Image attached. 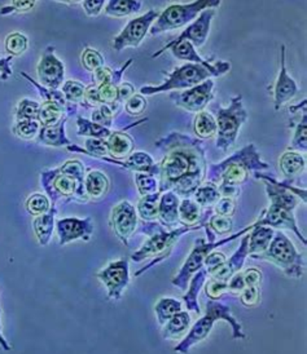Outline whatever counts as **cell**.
<instances>
[{"instance_id": "6da1fadb", "label": "cell", "mask_w": 307, "mask_h": 354, "mask_svg": "<svg viewBox=\"0 0 307 354\" xmlns=\"http://www.w3.org/2000/svg\"><path fill=\"white\" fill-rule=\"evenodd\" d=\"M164 151L159 165V193L174 192L178 197L189 198L205 180L207 157L201 140L180 132H171L155 144Z\"/></svg>"}, {"instance_id": "7a4b0ae2", "label": "cell", "mask_w": 307, "mask_h": 354, "mask_svg": "<svg viewBox=\"0 0 307 354\" xmlns=\"http://www.w3.org/2000/svg\"><path fill=\"white\" fill-rule=\"evenodd\" d=\"M256 178L263 180L266 185V193L270 199V207L265 209L257 221V225L283 229L287 227L296 233L304 245L306 238L299 232L295 218V209L302 201L306 203V190L293 187L292 181H278L275 177L263 175L261 172L253 174Z\"/></svg>"}, {"instance_id": "3957f363", "label": "cell", "mask_w": 307, "mask_h": 354, "mask_svg": "<svg viewBox=\"0 0 307 354\" xmlns=\"http://www.w3.org/2000/svg\"><path fill=\"white\" fill-rule=\"evenodd\" d=\"M213 212H214L213 208L208 207V208H205L204 214L200 216L198 224H195L192 227H184L183 225L182 227H175V229H171V230H168V229L166 230L161 224L155 223V221H143L139 232L143 234L149 236V239L140 250H138L134 255L131 256V259L135 263H140V261H143L148 257H152V256H156V259H153L152 263L148 266H144V268L138 270L135 273V277L141 276L146 270H148L152 266L159 264V261H162V260L168 257L171 254L173 246L177 243V241L183 234H187V233H191L193 230H198V229L205 227L208 224L209 218L213 215Z\"/></svg>"}, {"instance_id": "277c9868", "label": "cell", "mask_w": 307, "mask_h": 354, "mask_svg": "<svg viewBox=\"0 0 307 354\" xmlns=\"http://www.w3.org/2000/svg\"><path fill=\"white\" fill-rule=\"evenodd\" d=\"M85 166L80 160H68L61 167L46 169L40 175L42 187L47 197L56 206L59 201H77L86 203L89 199L85 190Z\"/></svg>"}, {"instance_id": "5b68a950", "label": "cell", "mask_w": 307, "mask_h": 354, "mask_svg": "<svg viewBox=\"0 0 307 354\" xmlns=\"http://www.w3.org/2000/svg\"><path fill=\"white\" fill-rule=\"evenodd\" d=\"M268 168L270 165L261 159L256 145L249 144L218 165H210L207 176L209 183L216 185L240 187L248 181L252 172H261Z\"/></svg>"}, {"instance_id": "8992f818", "label": "cell", "mask_w": 307, "mask_h": 354, "mask_svg": "<svg viewBox=\"0 0 307 354\" xmlns=\"http://www.w3.org/2000/svg\"><path fill=\"white\" fill-rule=\"evenodd\" d=\"M231 69V64L226 61H217L214 64L201 65L187 62L186 65H182L175 68L174 71H161L166 80L159 86H144L140 88V95L143 96H153L157 93H164L168 91H184V89L196 87L202 82L211 78H219L225 74H227Z\"/></svg>"}, {"instance_id": "52a82bcc", "label": "cell", "mask_w": 307, "mask_h": 354, "mask_svg": "<svg viewBox=\"0 0 307 354\" xmlns=\"http://www.w3.org/2000/svg\"><path fill=\"white\" fill-rule=\"evenodd\" d=\"M217 321H226L228 325L232 327V337L234 339H245L247 336L241 330V325L235 319V317L231 313V309L227 305L219 303L218 300H209L207 304V315L200 318L187 335L183 337V340L175 346V352L182 354H188L189 349L193 345L202 342L208 337L211 328Z\"/></svg>"}, {"instance_id": "ba28073f", "label": "cell", "mask_w": 307, "mask_h": 354, "mask_svg": "<svg viewBox=\"0 0 307 354\" xmlns=\"http://www.w3.org/2000/svg\"><path fill=\"white\" fill-rule=\"evenodd\" d=\"M222 0H195L188 4H171L155 21L149 29L150 35H159L162 32L174 31L187 26V24L196 20L198 15L205 10H216Z\"/></svg>"}, {"instance_id": "9c48e42d", "label": "cell", "mask_w": 307, "mask_h": 354, "mask_svg": "<svg viewBox=\"0 0 307 354\" xmlns=\"http://www.w3.org/2000/svg\"><path fill=\"white\" fill-rule=\"evenodd\" d=\"M250 257L258 260H267L279 266L287 276L293 278H301L304 274V257L283 232H277L274 234V238L265 252Z\"/></svg>"}, {"instance_id": "30bf717a", "label": "cell", "mask_w": 307, "mask_h": 354, "mask_svg": "<svg viewBox=\"0 0 307 354\" xmlns=\"http://www.w3.org/2000/svg\"><path fill=\"white\" fill-rule=\"evenodd\" d=\"M248 119V113L243 105V96L231 99L228 108L218 106L217 111V148L228 151L238 140V132Z\"/></svg>"}, {"instance_id": "8fae6325", "label": "cell", "mask_w": 307, "mask_h": 354, "mask_svg": "<svg viewBox=\"0 0 307 354\" xmlns=\"http://www.w3.org/2000/svg\"><path fill=\"white\" fill-rule=\"evenodd\" d=\"M257 227V223L244 227L243 230H240L236 234L225 238V239H222L219 242H216V241L214 242H205L202 238H198L196 243H195L193 250H192V252H191V255L186 260L184 266H182V269L179 270L178 276L173 279V285L180 288L182 291H186L191 278L198 270H200L204 266V261L208 257L209 254H211L216 248L223 246V245H226L228 242H232V241L238 239V236H245L249 230H252L253 227Z\"/></svg>"}, {"instance_id": "7c38bea8", "label": "cell", "mask_w": 307, "mask_h": 354, "mask_svg": "<svg viewBox=\"0 0 307 354\" xmlns=\"http://www.w3.org/2000/svg\"><path fill=\"white\" fill-rule=\"evenodd\" d=\"M159 10H149L146 15L130 21L125 29L113 40V50L121 52L128 47H139L140 43L144 40L149 29L152 28L155 21L159 19Z\"/></svg>"}, {"instance_id": "4fadbf2b", "label": "cell", "mask_w": 307, "mask_h": 354, "mask_svg": "<svg viewBox=\"0 0 307 354\" xmlns=\"http://www.w3.org/2000/svg\"><path fill=\"white\" fill-rule=\"evenodd\" d=\"M213 88L214 79H208L196 87L170 93V100H173L178 108L198 114L200 111H204V109L208 106L209 102L214 97Z\"/></svg>"}, {"instance_id": "5bb4252c", "label": "cell", "mask_w": 307, "mask_h": 354, "mask_svg": "<svg viewBox=\"0 0 307 354\" xmlns=\"http://www.w3.org/2000/svg\"><path fill=\"white\" fill-rule=\"evenodd\" d=\"M214 16H216V10H202L198 15L196 21L192 22L187 29H184V31L179 35L177 39L171 40L166 46H164L161 50L155 52L152 55V59H159L161 55L168 52L173 46H175L177 43L182 41V40H188V41L193 44L195 48L202 47L205 44V41L208 40L211 21L214 19Z\"/></svg>"}, {"instance_id": "9a60e30c", "label": "cell", "mask_w": 307, "mask_h": 354, "mask_svg": "<svg viewBox=\"0 0 307 354\" xmlns=\"http://www.w3.org/2000/svg\"><path fill=\"white\" fill-rule=\"evenodd\" d=\"M108 290V297L119 300L130 283L129 263L126 259L113 261L96 274Z\"/></svg>"}, {"instance_id": "2e32d148", "label": "cell", "mask_w": 307, "mask_h": 354, "mask_svg": "<svg viewBox=\"0 0 307 354\" xmlns=\"http://www.w3.org/2000/svg\"><path fill=\"white\" fill-rule=\"evenodd\" d=\"M40 83L47 88L59 89L65 82V66L55 56V47L49 46L37 66Z\"/></svg>"}, {"instance_id": "e0dca14e", "label": "cell", "mask_w": 307, "mask_h": 354, "mask_svg": "<svg viewBox=\"0 0 307 354\" xmlns=\"http://www.w3.org/2000/svg\"><path fill=\"white\" fill-rule=\"evenodd\" d=\"M112 227L123 245H129L130 238L138 225V214L135 207L128 201H122L112 211Z\"/></svg>"}, {"instance_id": "ac0fdd59", "label": "cell", "mask_w": 307, "mask_h": 354, "mask_svg": "<svg viewBox=\"0 0 307 354\" xmlns=\"http://www.w3.org/2000/svg\"><path fill=\"white\" fill-rule=\"evenodd\" d=\"M286 46L280 47V70L278 79L274 86V106L279 111L290 100L295 99L298 93V86L296 80L288 74L287 59H286Z\"/></svg>"}, {"instance_id": "d6986e66", "label": "cell", "mask_w": 307, "mask_h": 354, "mask_svg": "<svg viewBox=\"0 0 307 354\" xmlns=\"http://www.w3.org/2000/svg\"><path fill=\"white\" fill-rule=\"evenodd\" d=\"M56 229H58L61 246L69 243L71 241H76V239H83V241L89 242V238L94 233V225H92L91 217L61 218L56 223Z\"/></svg>"}, {"instance_id": "ffe728a7", "label": "cell", "mask_w": 307, "mask_h": 354, "mask_svg": "<svg viewBox=\"0 0 307 354\" xmlns=\"http://www.w3.org/2000/svg\"><path fill=\"white\" fill-rule=\"evenodd\" d=\"M100 160H104L110 165H116L119 167L126 168L134 172L140 174H148L152 176H159V165L153 160V158L146 151H132L129 157L123 160H116L109 157L101 158Z\"/></svg>"}, {"instance_id": "44dd1931", "label": "cell", "mask_w": 307, "mask_h": 354, "mask_svg": "<svg viewBox=\"0 0 307 354\" xmlns=\"http://www.w3.org/2000/svg\"><path fill=\"white\" fill-rule=\"evenodd\" d=\"M147 120L148 118L140 119L139 122L130 124L129 127H126L122 131H112L109 138H107L109 158L116 159V160H123L129 157L135 149V142H134V138H131L129 133H126V131L130 128L135 127V126H139Z\"/></svg>"}, {"instance_id": "7402d4cb", "label": "cell", "mask_w": 307, "mask_h": 354, "mask_svg": "<svg viewBox=\"0 0 307 354\" xmlns=\"http://www.w3.org/2000/svg\"><path fill=\"white\" fill-rule=\"evenodd\" d=\"M68 115L65 114L64 118L60 120L59 123L50 126V127H40V133L37 136V142L40 145H46V147H52V148H61V147H69L73 142L70 141L69 138L67 136L65 132V126Z\"/></svg>"}, {"instance_id": "603a6c76", "label": "cell", "mask_w": 307, "mask_h": 354, "mask_svg": "<svg viewBox=\"0 0 307 354\" xmlns=\"http://www.w3.org/2000/svg\"><path fill=\"white\" fill-rule=\"evenodd\" d=\"M179 197L171 190L161 193L159 205V224L168 230L175 229L179 223L178 208Z\"/></svg>"}, {"instance_id": "cb8c5ba5", "label": "cell", "mask_w": 307, "mask_h": 354, "mask_svg": "<svg viewBox=\"0 0 307 354\" xmlns=\"http://www.w3.org/2000/svg\"><path fill=\"white\" fill-rule=\"evenodd\" d=\"M279 166H280L281 172L284 174V176L287 177V180L293 183L295 177H297L298 175H301L305 171V168H306V159L298 151L287 150L280 157Z\"/></svg>"}, {"instance_id": "d4e9b609", "label": "cell", "mask_w": 307, "mask_h": 354, "mask_svg": "<svg viewBox=\"0 0 307 354\" xmlns=\"http://www.w3.org/2000/svg\"><path fill=\"white\" fill-rule=\"evenodd\" d=\"M274 234H275V230L272 227H266V225H257L253 227V232L248 233V256L261 255L262 252H265L270 246V242L272 241Z\"/></svg>"}, {"instance_id": "484cf974", "label": "cell", "mask_w": 307, "mask_h": 354, "mask_svg": "<svg viewBox=\"0 0 307 354\" xmlns=\"http://www.w3.org/2000/svg\"><path fill=\"white\" fill-rule=\"evenodd\" d=\"M56 215H58V208L56 206H52L47 214L35 217V220L33 223V227H34L35 236L40 241V246H47L50 243L51 236H52L53 227H55V216Z\"/></svg>"}, {"instance_id": "4316f807", "label": "cell", "mask_w": 307, "mask_h": 354, "mask_svg": "<svg viewBox=\"0 0 307 354\" xmlns=\"http://www.w3.org/2000/svg\"><path fill=\"white\" fill-rule=\"evenodd\" d=\"M85 190L89 199L99 201L109 190V180L100 171H89L85 177Z\"/></svg>"}, {"instance_id": "83f0119b", "label": "cell", "mask_w": 307, "mask_h": 354, "mask_svg": "<svg viewBox=\"0 0 307 354\" xmlns=\"http://www.w3.org/2000/svg\"><path fill=\"white\" fill-rule=\"evenodd\" d=\"M162 337L166 340H177L184 337L191 327V315L187 312H179L165 324Z\"/></svg>"}, {"instance_id": "f1b7e54d", "label": "cell", "mask_w": 307, "mask_h": 354, "mask_svg": "<svg viewBox=\"0 0 307 354\" xmlns=\"http://www.w3.org/2000/svg\"><path fill=\"white\" fill-rule=\"evenodd\" d=\"M208 272L205 268H201L200 270H198L192 278H191V283H189V290L187 292V295L183 296V300L186 301L187 305V309L189 312H193L196 315L201 313V309H200V305H198V292L201 291L202 286L207 282V278H208Z\"/></svg>"}, {"instance_id": "f546056e", "label": "cell", "mask_w": 307, "mask_h": 354, "mask_svg": "<svg viewBox=\"0 0 307 354\" xmlns=\"http://www.w3.org/2000/svg\"><path fill=\"white\" fill-rule=\"evenodd\" d=\"M143 3L140 0H109L105 7V15L114 19L128 17L141 10Z\"/></svg>"}, {"instance_id": "4dcf8cb0", "label": "cell", "mask_w": 307, "mask_h": 354, "mask_svg": "<svg viewBox=\"0 0 307 354\" xmlns=\"http://www.w3.org/2000/svg\"><path fill=\"white\" fill-rule=\"evenodd\" d=\"M193 132L198 140L214 138L217 135V120L208 111H200L193 120Z\"/></svg>"}, {"instance_id": "1f68e13d", "label": "cell", "mask_w": 307, "mask_h": 354, "mask_svg": "<svg viewBox=\"0 0 307 354\" xmlns=\"http://www.w3.org/2000/svg\"><path fill=\"white\" fill-rule=\"evenodd\" d=\"M134 59H129L125 65H122L119 70H113L108 66H103L94 73V84L101 86V84H114L119 86L122 83V75L126 70L132 65Z\"/></svg>"}, {"instance_id": "d6a6232c", "label": "cell", "mask_w": 307, "mask_h": 354, "mask_svg": "<svg viewBox=\"0 0 307 354\" xmlns=\"http://www.w3.org/2000/svg\"><path fill=\"white\" fill-rule=\"evenodd\" d=\"M21 75L24 77L25 79H28L30 83L35 87V88L38 89V93H40V97L43 100V102H51V104H56V105H59L60 108L67 109L68 106V101L65 99V96H64V93H62V91H59V89H52L47 88V87H44V86H42L40 83H37L34 79L29 77L26 73H21Z\"/></svg>"}, {"instance_id": "836d02e7", "label": "cell", "mask_w": 307, "mask_h": 354, "mask_svg": "<svg viewBox=\"0 0 307 354\" xmlns=\"http://www.w3.org/2000/svg\"><path fill=\"white\" fill-rule=\"evenodd\" d=\"M170 52L173 53L174 57L179 59H184L187 62H193V64H201V65H208L207 59H202L198 53L196 48L193 47V44L188 40H182L177 43L175 46H173L170 48Z\"/></svg>"}, {"instance_id": "e575fe53", "label": "cell", "mask_w": 307, "mask_h": 354, "mask_svg": "<svg viewBox=\"0 0 307 354\" xmlns=\"http://www.w3.org/2000/svg\"><path fill=\"white\" fill-rule=\"evenodd\" d=\"M122 110V104L121 102H116V104H104V105H100L99 108L94 109L92 111V122L98 123L103 127L110 128V126L113 124V120L119 114V111Z\"/></svg>"}, {"instance_id": "d590c367", "label": "cell", "mask_w": 307, "mask_h": 354, "mask_svg": "<svg viewBox=\"0 0 307 354\" xmlns=\"http://www.w3.org/2000/svg\"><path fill=\"white\" fill-rule=\"evenodd\" d=\"M200 206L191 198H184L180 201L178 208L179 223L184 227H192L200 221Z\"/></svg>"}, {"instance_id": "8d00e7d4", "label": "cell", "mask_w": 307, "mask_h": 354, "mask_svg": "<svg viewBox=\"0 0 307 354\" xmlns=\"http://www.w3.org/2000/svg\"><path fill=\"white\" fill-rule=\"evenodd\" d=\"M77 124H78V136L80 138H101V140H107L109 138L112 131L109 128L103 127L98 123L89 120V119L78 117L77 119Z\"/></svg>"}, {"instance_id": "74e56055", "label": "cell", "mask_w": 307, "mask_h": 354, "mask_svg": "<svg viewBox=\"0 0 307 354\" xmlns=\"http://www.w3.org/2000/svg\"><path fill=\"white\" fill-rule=\"evenodd\" d=\"M161 193L144 196L138 203V214L143 221H155L159 216V205Z\"/></svg>"}, {"instance_id": "f35d334b", "label": "cell", "mask_w": 307, "mask_h": 354, "mask_svg": "<svg viewBox=\"0 0 307 354\" xmlns=\"http://www.w3.org/2000/svg\"><path fill=\"white\" fill-rule=\"evenodd\" d=\"M65 115V110L60 108L56 104L51 102H43L40 105V113H38V122L40 127H50L56 123H59L61 119Z\"/></svg>"}, {"instance_id": "ab89813d", "label": "cell", "mask_w": 307, "mask_h": 354, "mask_svg": "<svg viewBox=\"0 0 307 354\" xmlns=\"http://www.w3.org/2000/svg\"><path fill=\"white\" fill-rule=\"evenodd\" d=\"M193 197L198 206L208 208V207L214 206L218 202L220 194H219L218 187L208 181L205 184H201L196 189V192L193 193Z\"/></svg>"}, {"instance_id": "60d3db41", "label": "cell", "mask_w": 307, "mask_h": 354, "mask_svg": "<svg viewBox=\"0 0 307 354\" xmlns=\"http://www.w3.org/2000/svg\"><path fill=\"white\" fill-rule=\"evenodd\" d=\"M155 312L157 315L159 325H165L174 315L182 312V304L175 299L162 297V299H159L157 304L155 306Z\"/></svg>"}, {"instance_id": "b9f144b4", "label": "cell", "mask_w": 307, "mask_h": 354, "mask_svg": "<svg viewBox=\"0 0 307 354\" xmlns=\"http://www.w3.org/2000/svg\"><path fill=\"white\" fill-rule=\"evenodd\" d=\"M29 47V39L19 31L10 32L4 40V48L10 57H20Z\"/></svg>"}, {"instance_id": "7bdbcfd3", "label": "cell", "mask_w": 307, "mask_h": 354, "mask_svg": "<svg viewBox=\"0 0 307 354\" xmlns=\"http://www.w3.org/2000/svg\"><path fill=\"white\" fill-rule=\"evenodd\" d=\"M40 131V124L38 120H20V122H16L12 127L13 135L25 141L35 140Z\"/></svg>"}, {"instance_id": "ee69618b", "label": "cell", "mask_w": 307, "mask_h": 354, "mask_svg": "<svg viewBox=\"0 0 307 354\" xmlns=\"http://www.w3.org/2000/svg\"><path fill=\"white\" fill-rule=\"evenodd\" d=\"M288 150H295V151H304L306 153L307 150V113L306 110L302 111V119L298 120L296 126V132L292 140L290 147Z\"/></svg>"}, {"instance_id": "f6af8a7d", "label": "cell", "mask_w": 307, "mask_h": 354, "mask_svg": "<svg viewBox=\"0 0 307 354\" xmlns=\"http://www.w3.org/2000/svg\"><path fill=\"white\" fill-rule=\"evenodd\" d=\"M40 104L33 100H21L15 111L16 122L20 120H37L40 113Z\"/></svg>"}, {"instance_id": "bcb514c9", "label": "cell", "mask_w": 307, "mask_h": 354, "mask_svg": "<svg viewBox=\"0 0 307 354\" xmlns=\"http://www.w3.org/2000/svg\"><path fill=\"white\" fill-rule=\"evenodd\" d=\"M26 209L30 215L40 216L43 214H47L51 209V201L47 196H43L40 193H35L30 196L26 201Z\"/></svg>"}, {"instance_id": "7dc6e473", "label": "cell", "mask_w": 307, "mask_h": 354, "mask_svg": "<svg viewBox=\"0 0 307 354\" xmlns=\"http://www.w3.org/2000/svg\"><path fill=\"white\" fill-rule=\"evenodd\" d=\"M85 89L86 86L77 80H65L62 84V93L70 104H80L85 97Z\"/></svg>"}, {"instance_id": "c3c4849f", "label": "cell", "mask_w": 307, "mask_h": 354, "mask_svg": "<svg viewBox=\"0 0 307 354\" xmlns=\"http://www.w3.org/2000/svg\"><path fill=\"white\" fill-rule=\"evenodd\" d=\"M135 183H137L138 190H139V193L143 197L149 196V194H155V193L159 192V181L156 178V176L137 172L135 174Z\"/></svg>"}, {"instance_id": "681fc988", "label": "cell", "mask_w": 307, "mask_h": 354, "mask_svg": "<svg viewBox=\"0 0 307 354\" xmlns=\"http://www.w3.org/2000/svg\"><path fill=\"white\" fill-rule=\"evenodd\" d=\"M80 62H82L83 68L87 71L95 73L96 70L104 66V57L101 56V53L98 50L86 48L80 56Z\"/></svg>"}, {"instance_id": "f907efd6", "label": "cell", "mask_w": 307, "mask_h": 354, "mask_svg": "<svg viewBox=\"0 0 307 354\" xmlns=\"http://www.w3.org/2000/svg\"><path fill=\"white\" fill-rule=\"evenodd\" d=\"M147 106H148V101H147V99H146L143 95H140V93H138V95L134 93V95L126 101L125 110H126V113H128L129 115L139 117V115H141V114L146 111Z\"/></svg>"}, {"instance_id": "816d5d0a", "label": "cell", "mask_w": 307, "mask_h": 354, "mask_svg": "<svg viewBox=\"0 0 307 354\" xmlns=\"http://www.w3.org/2000/svg\"><path fill=\"white\" fill-rule=\"evenodd\" d=\"M208 227L211 229V232L216 236H223L232 230L234 223L229 217L217 215V216H211L209 218Z\"/></svg>"}, {"instance_id": "f5cc1de1", "label": "cell", "mask_w": 307, "mask_h": 354, "mask_svg": "<svg viewBox=\"0 0 307 354\" xmlns=\"http://www.w3.org/2000/svg\"><path fill=\"white\" fill-rule=\"evenodd\" d=\"M227 286L228 282L210 278L205 286L207 296L210 300H220L222 296L227 294Z\"/></svg>"}, {"instance_id": "db71d44e", "label": "cell", "mask_w": 307, "mask_h": 354, "mask_svg": "<svg viewBox=\"0 0 307 354\" xmlns=\"http://www.w3.org/2000/svg\"><path fill=\"white\" fill-rule=\"evenodd\" d=\"M37 0H12V4L0 10L1 16H8L12 13H25L35 7Z\"/></svg>"}, {"instance_id": "11a10c76", "label": "cell", "mask_w": 307, "mask_h": 354, "mask_svg": "<svg viewBox=\"0 0 307 354\" xmlns=\"http://www.w3.org/2000/svg\"><path fill=\"white\" fill-rule=\"evenodd\" d=\"M98 92H99V99L101 104H116L119 101V86L114 84H101L98 86Z\"/></svg>"}, {"instance_id": "9f6ffc18", "label": "cell", "mask_w": 307, "mask_h": 354, "mask_svg": "<svg viewBox=\"0 0 307 354\" xmlns=\"http://www.w3.org/2000/svg\"><path fill=\"white\" fill-rule=\"evenodd\" d=\"M236 209V203L235 199L227 197L219 198L218 202L214 205L213 211L219 215V216L231 217L235 214Z\"/></svg>"}, {"instance_id": "6f0895ef", "label": "cell", "mask_w": 307, "mask_h": 354, "mask_svg": "<svg viewBox=\"0 0 307 354\" xmlns=\"http://www.w3.org/2000/svg\"><path fill=\"white\" fill-rule=\"evenodd\" d=\"M240 300L243 304L249 308H253L259 304L261 303L259 287H245V290L240 294Z\"/></svg>"}, {"instance_id": "680465c9", "label": "cell", "mask_w": 307, "mask_h": 354, "mask_svg": "<svg viewBox=\"0 0 307 354\" xmlns=\"http://www.w3.org/2000/svg\"><path fill=\"white\" fill-rule=\"evenodd\" d=\"M226 261H227L226 256L220 254V252H211V254H209L208 257L204 261V266H205V269H207L209 276H211L216 270H218L220 266H225Z\"/></svg>"}, {"instance_id": "91938a15", "label": "cell", "mask_w": 307, "mask_h": 354, "mask_svg": "<svg viewBox=\"0 0 307 354\" xmlns=\"http://www.w3.org/2000/svg\"><path fill=\"white\" fill-rule=\"evenodd\" d=\"M245 287H247V286H245V282H244L243 273L238 272V273L234 274V276L229 278L227 286V294L238 296L245 290Z\"/></svg>"}, {"instance_id": "94428289", "label": "cell", "mask_w": 307, "mask_h": 354, "mask_svg": "<svg viewBox=\"0 0 307 354\" xmlns=\"http://www.w3.org/2000/svg\"><path fill=\"white\" fill-rule=\"evenodd\" d=\"M104 4H105V0H83L82 3L83 10L89 17L99 16L104 8Z\"/></svg>"}, {"instance_id": "6125c7cd", "label": "cell", "mask_w": 307, "mask_h": 354, "mask_svg": "<svg viewBox=\"0 0 307 354\" xmlns=\"http://www.w3.org/2000/svg\"><path fill=\"white\" fill-rule=\"evenodd\" d=\"M244 282L247 287H259L261 282H262V273L261 270H258L256 268H250L247 269L244 273Z\"/></svg>"}, {"instance_id": "be15d7a7", "label": "cell", "mask_w": 307, "mask_h": 354, "mask_svg": "<svg viewBox=\"0 0 307 354\" xmlns=\"http://www.w3.org/2000/svg\"><path fill=\"white\" fill-rule=\"evenodd\" d=\"M134 86L132 84H130V83H121L119 86V101L121 104H123L125 101H128V100L134 95Z\"/></svg>"}, {"instance_id": "e7e4bbea", "label": "cell", "mask_w": 307, "mask_h": 354, "mask_svg": "<svg viewBox=\"0 0 307 354\" xmlns=\"http://www.w3.org/2000/svg\"><path fill=\"white\" fill-rule=\"evenodd\" d=\"M12 59L7 56L4 59H0V78L1 80H7L12 75Z\"/></svg>"}, {"instance_id": "03108f58", "label": "cell", "mask_w": 307, "mask_h": 354, "mask_svg": "<svg viewBox=\"0 0 307 354\" xmlns=\"http://www.w3.org/2000/svg\"><path fill=\"white\" fill-rule=\"evenodd\" d=\"M0 346H1L4 351H10V345L8 344V342L4 339L3 333H1V325H0Z\"/></svg>"}, {"instance_id": "003e7915", "label": "cell", "mask_w": 307, "mask_h": 354, "mask_svg": "<svg viewBox=\"0 0 307 354\" xmlns=\"http://www.w3.org/2000/svg\"><path fill=\"white\" fill-rule=\"evenodd\" d=\"M53 1H59V3H65V4H77V3H80V1H83V0H53Z\"/></svg>"}]
</instances>
